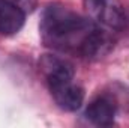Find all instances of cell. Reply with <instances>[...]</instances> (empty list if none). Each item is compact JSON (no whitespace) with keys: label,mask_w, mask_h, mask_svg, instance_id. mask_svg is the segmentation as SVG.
I'll use <instances>...</instances> for the list:
<instances>
[{"label":"cell","mask_w":129,"mask_h":128,"mask_svg":"<svg viewBox=\"0 0 129 128\" xmlns=\"http://www.w3.org/2000/svg\"><path fill=\"white\" fill-rule=\"evenodd\" d=\"M41 39L45 47L95 60L110 53L114 39L104 27L63 3H48L41 14Z\"/></svg>","instance_id":"obj_1"},{"label":"cell","mask_w":129,"mask_h":128,"mask_svg":"<svg viewBox=\"0 0 129 128\" xmlns=\"http://www.w3.org/2000/svg\"><path fill=\"white\" fill-rule=\"evenodd\" d=\"M83 6L90 20L104 29L122 30L128 17L120 0H83Z\"/></svg>","instance_id":"obj_2"},{"label":"cell","mask_w":129,"mask_h":128,"mask_svg":"<svg viewBox=\"0 0 129 128\" xmlns=\"http://www.w3.org/2000/svg\"><path fill=\"white\" fill-rule=\"evenodd\" d=\"M117 102L110 94H99L87 105L84 116L96 127H113L116 124Z\"/></svg>","instance_id":"obj_3"},{"label":"cell","mask_w":129,"mask_h":128,"mask_svg":"<svg viewBox=\"0 0 129 128\" xmlns=\"http://www.w3.org/2000/svg\"><path fill=\"white\" fill-rule=\"evenodd\" d=\"M39 71L44 75L48 88L62 81L74 80L75 77L74 65L56 54H42L39 59Z\"/></svg>","instance_id":"obj_4"},{"label":"cell","mask_w":129,"mask_h":128,"mask_svg":"<svg viewBox=\"0 0 129 128\" xmlns=\"http://www.w3.org/2000/svg\"><path fill=\"white\" fill-rule=\"evenodd\" d=\"M48 91L53 96L54 102L57 104V107L64 112L78 110L84 101V89L74 80H68L63 83L50 86Z\"/></svg>","instance_id":"obj_5"},{"label":"cell","mask_w":129,"mask_h":128,"mask_svg":"<svg viewBox=\"0 0 129 128\" xmlns=\"http://www.w3.org/2000/svg\"><path fill=\"white\" fill-rule=\"evenodd\" d=\"M26 15L8 3L6 0H0V35L3 36H12L18 33L24 26Z\"/></svg>","instance_id":"obj_6"},{"label":"cell","mask_w":129,"mask_h":128,"mask_svg":"<svg viewBox=\"0 0 129 128\" xmlns=\"http://www.w3.org/2000/svg\"><path fill=\"white\" fill-rule=\"evenodd\" d=\"M8 3H11L12 6H15L17 9H20L24 15L26 14H32L33 11L38 8V0H6Z\"/></svg>","instance_id":"obj_7"}]
</instances>
